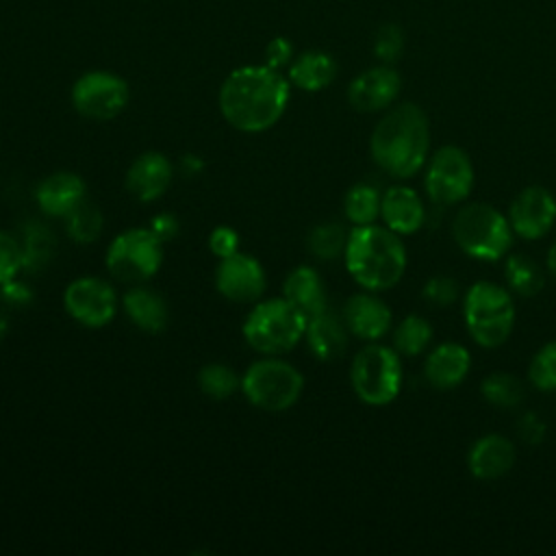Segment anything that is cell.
I'll list each match as a JSON object with an SVG mask.
<instances>
[{"instance_id":"obj_1","label":"cell","mask_w":556,"mask_h":556,"mask_svg":"<svg viewBox=\"0 0 556 556\" xmlns=\"http://www.w3.org/2000/svg\"><path fill=\"white\" fill-rule=\"evenodd\" d=\"M289 102V80L269 65L232 70L219 87V111L241 132H261L274 126Z\"/></svg>"},{"instance_id":"obj_2","label":"cell","mask_w":556,"mask_h":556,"mask_svg":"<svg viewBox=\"0 0 556 556\" xmlns=\"http://www.w3.org/2000/svg\"><path fill=\"white\" fill-rule=\"evenodd\" d=\"M430 150V124L421 106L402 102L374 128L369 152L376 165L393 178H410L421 169Z\"/></svg>"},{"instance_id":"obj_3","label":"cell","mask_w":556,"mask_h":556,"mask_svg":"<svg viewBox=\"0 0 556 556\" xmlns=\"http://www.w3.org/2000/svg\"><path fill=\"white\" fill-rule=\"evenodd\" d=\"M343 256L350 276L367 291L395 287L406 269V250L400 235L387 226H354Z\"/></svg>"},{"instance_id":"obj_4","label":"cell","mask_w":556,"mask_h":556,"mask_svg":"<svg viewBox=\"0 0 556 556\" xmlns=\"http://www.w3.org/2000/svg\"><path fill=\"white\" fill-rule=\"evenodd\" d=\"M513 228L495 206L471 202L465 204L452 222V237L456 245L480 261H497L513 245Z\"/></svg>"},{"instance_id":"obj_5","label":"cell","mask_w":556,"mask_h":556,"mask_svg":"<svg viewBox=\"0 0 556 556\" xmlns=\"http://www.w3.org/2000/svg\"><path fill=\"white\" fill-rule=\"evenodd\" d=\"M465 326L482 348L502 345L515 326V302L510 293L493 282H473L463 300Z\"/></svg>"},{"instance_id":"obj_6","label":"cell","mask_w":556,"mask_h":556,"mask_svg":"<svg viewBox=\"0 0 556 556\" xmlns=\"http://www.w3.org/2000/svg\"><path fill=\"white\" fill-rule=\"evenodd\" d=\"M308 317L287 298L258 302L243 321L245 341L263 354L289 352L306 332Z\"/></svg>"},{"instance_id":"obj_7","label":"cell","mask_w":556,"mask_h":556,"mask_svg":"<svg viewBox=\"0 0 556 556\" xmlns=\"http://www.w3.org/2000/svg\"><path fill=\"white\" fill-rule=\"evenodd\" d=\"M350 382L356 397L369 406L393 402L402 389V365L395 350L371 343L356 352L350 367Z\"/></svg>"},{"instance_id":"obj_8","label":"cell","mask_w":556,"mask_h":556,"mask_svg":"<svg viewBox=\"0 0 556 556\" xmlns=\"http://www.w3.org/2000/svg\"><path fill=\"white\" fill-rule=\"evenodd\" d=\"M241 389L250 404L263 410H287L304 389V376L289 363L265 358L248 367L241 378Z\"/></svg>"},{"instance_id":"obj_9","label":"cell","mask_w":556,"mask_h":556,"mask_svg":"<svg viewBox=\"0 0 556 556\" xmlns=\"http://www.w3.org/2000/svg\"><path fill=\"white\" fill-rule=\"evenodd\" d=\"M163 261V241L152 228H130L113 239L106 250V269L124 282L152 278Z\"/></svg>"},{"instance_id":"obj_10","label":"cell","mask_w":556,"mask_h":556,"mask_svg":"<svg viewBox=\"0 0 556 556\" xmlns=\"http://www.w3.org/2000/svg\"><path fill=\"white\" fill-rule=\"evenodd\" d=\"M426 193L439 206L463 202L473 187V165L458 146L439 148L426 169Z\"/></svg>"},{"instance_id":"obj_11","label":"cell","mask_w":556,"mask_h":556,"mask_svg":"<svg viewBox=\"0 0 556 556\" xmlns=\"http://www.w3.org/2000/svg\"><path fill=\"white\" fill-rule=\"evenodd\" d=\"M130 89L126 80L113 72L93 70L83 74L72 87L74 109L89 119H113L128 104Z\"/></svg>"},{"instance_id":"obj_12","label":"cell","mask_w":556,"mask_h":556,"mask_svg":"<svg viewBox=\"0 0 556 556\" xmlns=\"http://www.w3.org/2000/svg\"><path fill=\"white\" fill-rule=\"evenodd\" d=\"M63 304L72 319L89 328L106 326L117 311V298L113 287L91 276L70 282L63 295Z\"/></svg>"},{"instance_id":"obj_13","label":"cell","mask_w":556,"mask_h":556,"mask_svg":"<svg viewBox=\"0 0 556 556\" xmlns=\"http://www.w3.org/2000/svg\"><path fill=\"white\" fill-rule=\"evenodd\" d=\"M508 222L515 235L523 239H541L556 222V198L545 187H526L510 202Z\"/></svg>"},{"instance_id":"obj_14","label":"cell","mask_w":556,"mask_h":556,"mask_svg":"<svg viewBox=\"0 0 556 556\" xmlns=\"http://www.w3.org/2000/svg\"><path fill=\"white\" fill-rule=\"evenodd\" d=\"M215 285L230 302H256L265 291V271L254 256L235 252L222 258L215 271Z\"/></svg>"},{"instance_id":"obj_15","label":"cell","mask_w":556,"mask_h":556,"mask_svg":"<svg viewBox=\"0 0 556 556\" xmlns=\"http://www.w3.org/2000/svg\"><path fill=\"white\" fill-rule=\"evenodd\" d=\"M402 78L391 65H376L361 72L348 87V102L361 113L387 109L400 93Z\"/></svg>"},{"instance_id":"obj_16","label":"cell","mask_w":556,"mask_h":556,"mask_svg":"<svg viewBox=\"0 0 556 556\" xmlns=\"http://www.w3.org/2000/svg\"><path fill=\"white\" fill-rule=\"evenodd\" d=\"M343 321L358 339L376 341L391 328V308L371 293H354L343 306Z\"/></svg>"},{"instance_id":"obj_17","label":"cell","mask_w":556,"mask_h":556,"mask_svg":"<svg viewBox=\"0 0 556 556\" xmlns=\"http://www.w3.org/2000/svg\"><path fill=\"white\" fill-rule=\"evenodd\" d=\"M172 180V165L161 152H143L126 172V189L141 202L163 195Z\"/></svg>"},{"instance_id":"obj_18","label":"cell","mask_w":556,"mask_h":556,"mask_svg":"<svg viewBox=\"0 0 556 556\" xmlns=\"http://www.w3.org/2000/svg\"><path fill=\"white\" fill-rule=\"evenodd\" d=\"M380 215L387 228L397 235H413L424 226L426 211L415 189L395 185L389 187L380 202Z\"/></svg>"},{"instance_id":"obj_19","label":"cell","mask_w":556,"mask_h":556,"mask_svg":"<svg viewBox=\"0 0 556 556\" xmlns=\"http://www.w3.org/2000/svg\"><path fill=\"white\" fill-rule=\"evenodd\" d=\"M471 367V354L460 343H441L437 345L426 363H424V376L430 387L434 389H454L458 387Z\"/></svg>"},{"instance_id":"obj_20","label":"cell","mask_w":556,"mask_h":556,"mask_svg":"<svg viewBox=\"0 0 556 556\" xmlns=\"http://www.w3.org/2000/svg\"><path fill=\"white\" fill-rule=\"evenodd\" d=\"M467 465L478 480L502 478L515 465V445L502 434H484L471 445Z\"/></svg>"},{"instance_id":"obj_21","label":"cell","mask_w":556,"mask_h":556,"mask_svg":"<svg viewBox=\"0 0 556 556\" xmlns=\"http://www.w3.org/2000/svg\"><path fill=\"white\" fill-rule=\"evenodd\" d=\"M35 198L43 213L65 217L85 200V182L72 172H54L37 185Z\"/></svg>"},{"instance_id":"obj_22","label":"cell","mask_w":556,"mask_h":556,"mask_svg":"<svg viewBox=\"0 0 556 556\" xmlns=\"http://www.w3.org/2000/svg\"><path fill=\"white\" fill-rule=\"evenodd\" d=\"M348 326L328 308L308 317L306 321V343L311 352L321 361H334L343 356L348 348Z\"/></svg>"},{"instance_id":"obj_23","label":"cell","mask_w":556,"mask_h":556,"mask_svg":"<svg viewBox=\"0 0 556 556\" xmlns=\"http://www.w3.org/2000/svg\"><path fill=\"white\" fill-rule=\"evenodd\" d=\"M337 61L324 50H306L289 63V83L304 91H321L337 78Z\"/></svg>"},{"instance_id":"obj_24","label":"cell","mask_w":556,"mask_h":556,"mask_svg":"<svg viewBox=\"0 0 556 556\" xmlns=\"http://www.w3.org/2000/svg\"><path fill=\"white\" fill-rule=\"evenodd\" d=\"M282 295L295 306L300 308L306 317H313L321 311H326V289L324 282L319 278V274L313 267H295L285 285H282Z\"/></svg>"},{"instance_id":"obj_25","label":"cell","mask_w":556,"mask_h":556,"mask_svg":"<svg viewBox=\"0 0 556 556\" xmlns=\"http://www.w3.org/2000/svg\"><path fill=\"white\" fill-rule=\"evenodd\" d=\"M124 308L132 324L143 332H161L167 324V304L165 300L146 287L130 289L124 295Z\"/></svg>"},{"instance_id":"obj_26","label":"cell","mask_w":556,"mask_h":556,"mask_svg":"<svg viewBox=\"0 0 556 556\" xmlns=\"http://www.w3.org/2000/svg\"><path fill=\"white\" fill-rule=\"evenodd\" d=\"M504 276H506L508 287L521 298L536 295L545 285L541 267L534 263V258H530L526 254L508 256L506 265H504Z\"/></svg>"},{"instance_id":"obj_27","label":"cell","mask_w":556,"mask_h":556,"mask_svg":"<svg viewBox=\"0 0 556 556\" xmlns=\"http://www.w3.org/2000/svg\"><path fill=\"white\" fill-rule=\"evenodd\" d=\"M380 202H382V195L378 193V189L361 182L345 193L343 211L354 226H367V224H374L376 217L380 215Z\"/></svg>"},{"instance_id":"obj_28","label":"cell","mask_w":556,"mask_h":556,"mask_svg":"<svg viewBox=\"0 0 556 556\" xmlns=\"http://www.w3.org/2000/svg\"><path fill=\"white\" fill-rule=\"evenodd\" d=\"M432 341V326L428 319L419 315H406L393 332V345L397 354L404 356H417L421 354Z\"/></svg>"},{"instance_id":"obj_29","label":"cell","mask_w":556,"mask_h":556,"mask_svg":"<svg viewBox=\"0 0 556 556\" xmlns=\"http://www.w3.org/2000/svg\"><path fill=\"white\" fill-rule=\"evenodd\" d=\"M348 235L350 232H345V228L341 224L324 222L311 230L308 250L313 252V256H317L321 261H332L341 252H345Z\"/></svg>"},{"instance_id":"obj_30","label":"cell","mask_w":556,"mask_h":556,"mask_svg":"<svg viewBox=\"0 0 556 556\" xmlns=\"http://www.w3.org/2000/svg\"><path fill=\"white\" fill-rule=\"evenodd\" d=\"M480 391L489 404H495L500 408H513L523 397V384L513 374H491L482 380Z\"/></svg>"},{"instance_id":"obj_31","label":"cell","mask_w":556,"mask_h":556,"mask_svg":"<svg viewBox=\"0 0 556 556\" xmlns=\"http://www.w3.org/2000/svg\"><path fill=\"white\" fill-rule=\"evenodd\" d=\"M65 228L76 243H91L102 230V213L98 206L83 200L65 215Z\"/></svg>"},{"instance_id":"obj_32","label":"cell","mask_w":556,"mask_h":556,"mask_svg":"<svg viewBox=\"0 0 556 556\" xmlns=\"http://www.w3.org/2000/svg\"><path fill=\"white\" fill-rule=\"evenodd\" d=\"M198 384L200 389L213 397V400H226L235 393V389L239 387V378L237 374L222 363H208L200 369L198 374Z\"/></svg>"},{"instance_id":"obj_33","label":"cell","mask_w":556,"mask_h":556,"mask_svg":"<svg viewBox=\"0 0 556 556\" xmlns=\"http://www.w3.org/2000/svg\"><path fill=\"white\" fill-rule=\"evenodd\" d=\"M24 252V267H39L50 261L54 252V237L41 224H30L24 228V237L20 239Z\"/></svg>"},{"instance_id":"obj_34","label":"cell","mask_w":556,"mask_h":556,"mask_svg":"<svg viewBox=\"0 0 556 556\" xmlns=\"http://www.w3.org/2000/svg\"><path fill=\"white\" fill-rule=\"evenodd\" d=\"M528 378L541 391H556V341L545 343L532 356Z\"/></svg>"},{"instance_id":"obj_35","label":"cell","mask_w":556,"mask_h":556,"mask_svg":"<svg viewBox=\"0 0 556 556\" xmlns=\"http://www.w3.org/2000/svg\"><path fill=\"white\" fill-rule=\"evenodd\" d=\"M404 50V33L397 24H382L374 37V54L380 63L393 65Z\"/></svg>"},{"instance_id":"obj_36","label":"cell","mask_w":556,"mask_h":556,"mask_svg":"<svg viewBox=\"0 0 556 556\" xmlns=\"http://www.w3.org/2000/svg\"><path fill=\"white\" fill-rule=\"evenodd\" d=\"M24 267V252L20 239L0 230V285L11 282Z\"/></svg>"},{"instance_id":"obj_37","label":"cell","mask_w":556,"mask_h":556,"mask_svg":"<svg viewBox=\"0 0 556 556\" xmlns=\"http://www.w3.org/2000/svg\"><path fill=\"white\" fill-rule=\"evenodd\" d=\"M456 298H458V285L450 276H432L424 285V300L430 306L443 308V306H450Z\"/></svg>"},{"instance_id":"obj_38","label":"cell","mask_w":556,"mask_h":556,"mask_svg":"<svg viewBox=\"0 0 556 556\" xmlns=\"http://www.w3.org/2000/svg\"><path fill=\"white\" fill-rule=\"evenodd\" d=\"M208 248L215 256L226 258V256L239 252L237 250L239 248V235L228 226H217L208 237Z\"/></svg>"},{"instance_id":"obj_39","label":"cell","mask_w":556,"mask_h":556,"mask_svg":"<svg viewBox=\"0 0 556 556\" xmlns=\"http://www.w3.org/2000/svg\"><path fill=\"white\" fill-rule=\"evenodd\" d=\"M293 59V46L287 37H274L267 46H265V65L280 70L287 63H291Z\"/></svg>"},{"instance_id":"obj_40","label":"cell","mask_w":556,"mask_h":556,"mask_svg":"<svg viewBox=\"0 0 556 556\" xmlns=\"http://www.w3.org/2000/svg\"><path fill=\"white\" fill-rule=\"evenodd\" d=\"M2 287V300L4 302H9V304H26L28 300H30V291L24 287V285H20V282H15V280H11V282H4V285H0Z\"/></svg>"},{"instance_id":"obj_41","label":"cell","mask_w":556,"mask_h":556,"mask_svg":"<svg viewBox=\"0 0 556 556\" xmlns=\"http://www.w3.org/2000/svg\"><path fill=\"white\" fill-rule=\"evenodd\" d=\"M176 230H178V226H176V222H174L172 215H159V217H154V222H152V232H154L161 241H167L172 235H176Z\"/></svg>"},{"instance_id":"obj_42","label":"cell","mask_w":556,"mask_h":556,"mask_svg":"<svg viewBox=\"0 0 556 556\" xmlns=\"http://www.w3.org/2000/svg\"><path fill=\"white\" fill-rule=\"evenodd\" d=\"M547 267H549V274L556 278V243L547 252Z\"/></svg>"},{"instance_id":"obj_43","label":"cell","mask_w":556,"mask_h":556,"mask_svg":"<svg viewBox=\"0 0 556 556\" xmlns=\"http://www.w3.org/2000/svg\"><path fill=\"white\" fill-rule=\"evenodd\" d=\"M4 332H7V319L0 315V339H2Z\"/></svg>"}]
</instances>
